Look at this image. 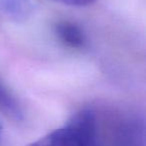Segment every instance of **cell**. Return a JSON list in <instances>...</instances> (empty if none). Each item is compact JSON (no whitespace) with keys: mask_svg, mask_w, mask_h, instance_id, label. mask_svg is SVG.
Segmentation results:
<instances>
[{"mask_svg":"<svg viewBox=\"0 0 146 146\" xmlns=\"http://www.w3.org/2000/svg\"><path fill=\"white\" fill-rule=\"evenodd\" d=\"M97 118L93 110L75 113L64 126L50 132L27 146H95Z\"/></svg>","mask_w":146,"mask_h":146,"instance_id":"obj_1","label":"cell"},{"mask_svg":"<svg viewBox=\"0 0 146 146\" xmlns=\"http://www.w3.org/2000/svg\"><path fill=\"white\" fill-rule=\"evenodd\" d=\"M54 32L62 44L72 49H81L86 45V36L77 24L61 21L54 27Z\"/></svg>","mask_w":146,"mask_h":146,"instance_id":"obj_2","label":"cell"},{"mask_svg":"<svg viewBox=\"0 0 146 146\" xmlns=\"http://www.w3.org/2000/svg\"><path fill=\"white\" fill-rule=\"evenodd\" d=\"M32 11L30 0H0V12L17 22L29 18Z\"/></svg>","mask_w":146,"mask_h":146,"instance_id":"obj_3","label":"cell"},{"mask_svg":"<svg viewBox=\"0 0 146 146\" xmlns=\"http://www.w3.org/2000/svg\"><path fill=\"white\" fill-rule=\"evenodd\" d=\"M0 111L15 120L22 119V111L14 96L0 82Z\"/></svg>","mask_w":146,"mask_h":146,"instance_id":"obj_4","label":"cell"},{"mask_svg":"<svg viewBox=\"0 0 146 146\" xmlns=\"http://www.w3.org/2000/svg\"><path fill=\"white\" fill-rule=\"evenodd\" d=\"M51 1L62 3L65 5H70V6H86V5L93 3L96 0H51Z\"/></svg>","mask_w":146,"mask_h":146,"instance_id":"obj_5","label":"cell"},{"mask_svg":"<svg viewBox=\"0 0 146 146\" xmlns=\"http://www.w3.org/2000/svg\"><path fill=\"white\" fill-rule=\"evenodd\" d=\"M1 131H2V127L0 125V139H1Z\"/></svg>","mask_w":146,"mask_h":146,"instance_id":"obj_6","label":"cell"}]
</instances>
